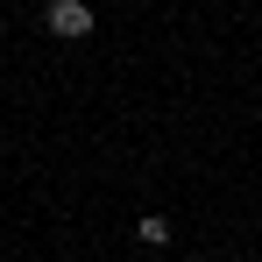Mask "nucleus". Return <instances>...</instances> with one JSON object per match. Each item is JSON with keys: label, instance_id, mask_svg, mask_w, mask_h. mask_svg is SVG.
I'll list each match as a JSON object with an SVG mask.
<instances>
[{"label": "nucleus", "instance_id": "1", "mask_svg": "<svg viewBox=\"0 0 262 262\" xmlns=\"http://www.w3.org/2000/svg\"><path fill=\"white\" fill-rule=\"evenodd\" d=\"M43 29H50V36H64V43H78V36H92V7H85V0H50Z\"/></svg>", "mask_w": 262, "mask_h": 262}, {"label": "nucleus", "instance_id": "2", "mask_svg": "<svg viewBox=\"0 0 262 262\" xmlns=\"http://www.w3.org/2000/svg\"><path fill=\"white\" fill-rule=\"evenodd\" d=\"M135 234H142V248H163V241H170V220H163V213H142Z\"/></svg>", "mask_w": 262, "mask_h": 262}, {"label": "nucleus", "instance_id": "3", "mask_svg": "<svg viewBox=\"0 0 262 262\" xmlns=\"http://www.w3.org/2000/svg\"><path fill=\"white\" fill-rule=\"evenodd\" d=\"M227 262H248V255H227Z\"/></svg>", "mask_w": 262, "mask_h": 262}]
</instances>
